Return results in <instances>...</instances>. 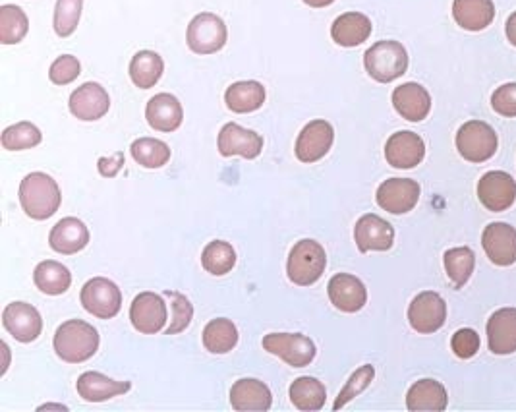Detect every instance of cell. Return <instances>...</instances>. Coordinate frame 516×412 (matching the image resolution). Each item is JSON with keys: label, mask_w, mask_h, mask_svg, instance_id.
<instances>
[{"label": "cell", "mask_w": 516, "mask_h": 412, "mask_svg": "<svg viewBox=\"0 0 516 412\" xmlns=\"http://www.w3.org/2000/svg\"><path fill=\"white\" fill-rule=\"evenodd\" d=\"M62 194L57 180L45 173H29L20 184V204L35 221L51 219L60 207Z\"/></svg>", "instance_id": "cell-1"}, {"label": "cell", "mask_w": 516, "mask_h": 412, "mask_svg": "<svg viewBox=\"0 0 516 412\" xmlns=\"http://www.w3.org/2000/svg\"><path fill=\"white\" fill-rule=\"evenodd\" d=\"M55 351L68 364H82L99 351V333L82 320H68L55 333Z\"/></svg>", "instance_id": "cell-2"}, {"label": "cell", "mask_w": 516, "mask_h": 412, "mask_svg": "<svg viewBox=\"0 0 516 412\" xmlns=\"http://www.w3.org/2000/svg\"><path fill=\"white\" fill-rule=\"evenodd\" d=\"M327 267L325 248L312 240L304 238L294 244L288 256V279L298 287H310L321 279Z\"/></svg>", "instance_id": "cell-3"}, {"label": "cell", "mask_w": 516, "mask_h": 412, "mask_svg": "<svg viewBox=\"0 0 516 412\" xmlns=\"http://www.w3.org/2000/svg\"><path fill=\"white\" fill-rule=\"evenodd\" d=\"M368 74L379 84H391L408 70V53L399 41H377L364 55Z\"/></svg>", "instance_id": "cell-4"}, {"label": "cell", "mask_w": 516, "mask_h": 412, "mask_svg": "<svg viewBox=\"0 0 516 412\" xmlns=\"http://www.w3.org/2000/svg\"><path fill=\"white\" fill-rule=\"evenodd\" d=\"M499 148V138L488 122L468 120L457 132V149L470 163H484L495 155Z\"/></svg>", "instance_id": "cell-5"}, {"label": "cell", "mask_w": 516, "mask_h": 412, "mask_svg": "<svg viewBox=\"0 0 516 412\" xmlns=\"http://www.w3.org/2000/svg\"><path fill=\"white\" fill-rule=\"evenodd\" d=\"M229 39V31L225 22L211 12H201L198 14L186 33V41L192 53L196 55H213L219 53Z\"/></svg>", "instance_id": "cell-6"}, {"label": "cell", "mask_w": 516, "mask_h": 412, "mask_svg": "<svg viewBox=\"0 0 516 412\" xmlns=\"http://www.w3.org/2000/svg\"><path fill=\"white\" fill-rule=\"evenodd\" d=\"M263 349L292 368L310 366L317 354L316 343L302 333H269L263 337Z\"/></svg>", "instance_id": "cell-7"}, {"label": "cell", "mask_w": 516, "mask_h": 412, "mask_svg": "<svg viewBox=\"0 0 516 412\" xmlns=\"http://www.w3.org/2000/svg\"><path fill=\"white\" fill-rule=\"evenodd\" d=\"M82 306L99 320H113L122 308V293L113 281L105 277L89 279L82 289Z\"/></svg>", "instance_id": "cell-8"}, {"label": "cell", "mask_w": 516, "mask_h": 412, "mask_svg": "<svg viewBox=\"0 0 516 412\" xmlns=\"http://www.w3.org/2000/svg\"><path fill=\"white\" fill-rule=\"evenodd\" d=\"M408 322L414 331L430 335L439 331L447 322V304L433 291L416 296L408 306Z\"/></svg>", "instance_id": "cell-9"}, {"label": "cell", "mask_w": 516, "mask_h": 412, "mask_svg": "<svg viewBox=\"0 0 516 412\" xmlns=\"http://www.w3.org/2000/svg\"><path fill=\"white\" fill-rule=\"evenodd\" d=\"M377 206L393 215H404L418 206L420 184L412 178H389L375 194Z\"/></svg>", "instance_id": "cell-10"}, {"label": "cell", "mask_w": 516, "mask_h": 412, "mask_svg": "<svg viewBox=\"0 0 516 412\" xmlns=\"http://www.w3.org/2000/svg\"><path fill=\"white\" fill-rule=\"evenodd\" d=\"M335 142V130L327 120H312L302 128L296 140V157L302 163H316L323 159Z\"/></svg>", "instance_id": "cell-11"}, {"label": "cell", "mask_w": 516, "mask_h": 412, "mask_svg": "<svg viewBox=\"0 0 516 412\" xmlns=\"http://www.w3.org/2000/svg\"><path fill=\"white\" fill-rule=\"evenodd\" d=\"M478 198L493 213L507 211L516 202L515 178L505 171H489L478 182Z\"/></svg>", "instance_id": "cell-12"}, {"label": "cell", "mask_w": 516, "mask_h": 412, "mask_svg": "<svg viewBox=\"0 0 516 412\" xmlns=\"http://www.w3.org/2000/svg\"><path fill=\"white\" fill-rule=\"evenodd\" d=\"M130 320L136 331L142 335L159 333L169 320V310L163 296L142 293L136 296L130 306Z\"/></svg>", "instance_id": "cell-13"}, {"label": "cell", "mask_w": 516, "mask_h": 412, "mask_svg": "<svg viewBox=\"0 0 516 412\" xmlns=\"http://www.w3.org/2000/svg\"><path fill=\"white\" fill-rule=\"evenodd\" d=\"M2 325L20 343H33L43 331L41 314L28 302L8 304L2 312Z\"/></svg>", "instance_id": "cell-14"}, {"label": "cell", "mask_w": 516, "mask_h": 412, "mask_svg": "<svg viewBox=\"0 0 516 412\" xmlns=\"http://www.w3.org/2000/svg\"><path fill=\"white\" fill-rule=\"evenodd\" d=\"M354 240L360 252H387L395 242V229L383 217L362 215L354 227Z\"/></svg>", "instance_id": "cell-15"}, {"label": "cell", "mask_w": 516, "mask_h": 412, "mask_svg": "<svg viewBox=\"0 0 516 412\" xmlns=\"http://www.w3.org/2000/svg\"><path fill=\"white\" fill-rule=\"evenodd\" d=\"M426 157L424 140L410 130L393 134L385 144V159L395 169H414Z\"/></svg>", "instance_id": "cell-16"}, {"label": "cell", "mask_w": 516, "mask_h": 412, "mask_svg": "<svg viewBox=\"0 0 516 412\" xmlns=\"http://www.w3.org/2000/svg\"><path fill=\"white\" fill-rule=\"evenodd\" d=\"M70 113L78 120L95 122L105 117L111 109V97L101 84L87 82L70 95Z\"/></svg>", "instance_id": "cell-17"}, {"label": "cell", "mask_w": 516, "mask_h": 412, "mask_svg": "<svg viewBox=\"0 0 516 412\" xmlns=\"http://www.w3.org/2000/svg\"><path fill=\"white\" fill-rule=\"evenodd\" d=\"M482 246L491 264L509 267L516 262V229L507 223H489Z\"/></svg>", "instance_id": "cell-18"}, {"label": "cell", "mask_w": 516, "mask_h": 412, "mask_svg": "<svg viewBox=\"0 0 516 412\" xmlns=\"http://www.w3.org/2000/svg\"><path fill=\"white\" fill-rule=\"evenodd\" d=\"M327 293L331 298V304L344 314H356L368 302L366 285L358 277L348 273L335 275L327 285Z\"/></svg>", "instance_id": "cell-19"}, {"label": "cell", "mask_w": 516, "mask_h": 412, "mask_svg": "<svg viewBox=\"0 0 516 412\" xmlns=\"http://www.w3.org/2000/svg\"><path fill=\"white\" fill-rule=\"evenodd\" d=\"M217 146L223 157L240 155L244 159H256L263 151V138L254 130L242 128L236 122H229L221 128Z\"/></svg>", "instance_id": "cell-20"}, {"label": "cell", "mask_w": 516, "mask_h": 412, "mask_svg": "<svg viewBox=\"0 0 516 412\" xmlns=\"http://www.w3.org/2000/svg\"><path fill=\"white\" fill-rule=\"evenodd\" d=\"M230 405L238 412H265L273 405V395L265 383L244 378L232 385Z\"/></svg>", "instance_id": "cell-21"}, {"label": "cell", "mask_w": 516, "mask_h": 412, "mask_svg": "<svg viewBox=\"0 0 516 412\" xmlns=\"http://www.w3.org/2000/svg\"><path fill=\"white\" fill-rule=\"evenodd\" d=\"M393 107L408 122H422L430 115V91L416 82L402 84L393 91Z\"/></svg>", "instance_id": "cell-22"}, {"label": "cell", "mask_w": 516, "mask_h": 412, "mask_svg": "<svg viewBox=\"0 0 516 412\" xmlns=\"http://www.w3.org/2000/svg\"><path fill=\"white\" fill-rule=\"evenodd\" d=\"M145 118L157 132H174L184 120V109L171 93H159L149 99L145 107Z\"/></svg>", "instance_id": "cell-23"}, {"label": "cell", "mask_w": 516, "mask_h": 412, "mask_svg": "<svg viewBox=\"0 0 516 412\" xmlns=\"http://www.w3.org/2000/svg\"><path fill=\"white\" fill-rule=\"evenodd\" d=\"M51 248L62 254V256H72L78 254L89 244V231L86 223L76 219V217H64L53 227L49 235Z\"/></svg>", "instance_id": "cell-24"}, {"label": "cell", "mask_w": 516, "mask_h": 412, "mask_svg": "<svg viewBox=\"0 0 516 412\" xmlns=\"http://www.w3.org/2000/svg\"><path fill=\"white\" fill-rule=\"evenodd\" d=\"M488 345L493 354L516 353V308H501L489 318Z\"/></svg>", "instance_id": "cell-25"}, {"label": "cell", "mask_w": 516, "mask_h": 412, "mask_svg": "<svg viewBox=\"0 0 516 412\" xmlns=\"http://www.w3.org/2000/svg\"><path fill=\"white\" fill-rule=\"evenodd\" d=\"M372 20L360 12H346L331 26V37L341 47H358L366 43L372 35Z\"/></svg>", "instance_id": "cell-26"}, {"label": "cell", "mask_w": 516, "mask_h": 412, "mask_svg": "<svg viewBox=\"0 0 516 412\" xmlns=\"http://www.w3.org/2000/svg\"><path fill=\"white\" fill-rule=\"evenodd\" d=\"M449 405V395L443 383L435 380H420L414 383L406 393L408 411L443 412Z\"/></svg>", "instance_id": "cell-27"}, {"label": "cell", "mask_w": 516, "mask_h": 412, "mask_svg": "<svg viewBox=\"0 0 516 412\" xmlns=\"http://www.w3.org/2000/svg\"><path fill=\"white\" fill-rule=\"evenodd\" d=\"M453 18L462 30H486L495 20V4L493 0H455Z\"/></svg>", "instance_id": "cell-28"}, {"label": "cell", "mask_w": 516, "mask_h": 412, "mask_svg": "<svg viewBox=\"0 0 516 412\" xmlns=\"http://www.w3.org/2000/svg\"><path fill=\"white\" fill-rule=\"evenodd\" d=\"M130 387H132L130 382H116L99 372H86L76 383L78 395L87 403H101V401L113 399L122 393H128Z\"/></svg>", "instance_id": "cell-29"}, {"label": "cell", "mask_w": 516, "mask_h": 412, "mask_svg": "<svg viewBox=\"0 0 516 412\" xmlns=\"http://www.w3.org/2000/svg\"><path fill=\"white\" fill-rule=\"evenodd\" d=\"M225 103L232 113H238V115L254 113L265 103V88L256 80L236 82L227 89Z\"/></svg>", "instance_id": "cell-30"}, {"label": "cell", "mask_w": 516, "mask_h": 412, "mask_svg": "<svg viewBox=\"0 0 516 412\" xmlns=\"http://www.w3.org/2000/svg\"><path fill=\"white\" fill-rule=\"evenodd\" d=\"M33 283L45 295H64L72 285V273L66 265L58 264L55 260H47L35 267Z\"/></svg>", "instance_id": "cell-31"}, {"label": "cell", "mask_w": 516, "mask_h": 412, "mask_svg": "<svg viewBox=\"0 0 516 412\" xmlns=\"http://www.w3.org/2000/svg\"><path fill=\"white\" fill-rule=\"evenodd\" d=\"M290 401L298 411H321L327 401V389L316 378L304 376V378L294 380V383L290 385Z\"/></svg>", "instance_id": "cell-32"}, {"label": "cell", "mask_w": 516, "mask_h": 412, "mask_svg": "<svg viewBox=\"0 0 516 412\" xmlns=\"http://www.w3.org/2000/svg\"><path fill=\"white\" fill-rule=\"evenodd\" d=\"M163 72H165V62L155 51H140L130 62V78L136 88H155Z\"/></svg>", "instance_id": "cell-33"}, {"label": "cell", "mask_w": 516, "mask_h": 412, "mask_svg": "<svg viewBox=\"0 0 516 412\" xmlns=\"http://www.w3.org/2000/svg\"><path fill=\"white\" fill-rule=\"evenodd\" d=\"M238 345V329L227 318L211 320L203 329V347L213 354H227Z\"/></svg>", "instance_id": "cell-34"}, {"label": "cell", "mask_w": 516, "mask_h": 412, "mask_svg": "<svg viewBox=\"0 0 516 412\" xmlns=\"http://www.w3.org/2000/svg\"><path fill=\"white\" fill-rule=\"evenodd\" d=\"M443 262H445V271H447L451 283L455 285V289H462L474 273L476 254L468 246H459V248L447 250L443 256Z\"/></svg>", "instance_id": "cell-35"}, {"label": "cell", "mask_w": 516, "mask_h": 412, "mask_svg": "<svg viewBox=\"0 0 516 412\" xmlns=\"http://www.w3.org/2000/svg\"><path fill=\"white\" fill-rule=\"evenodd\" d=\"M29 20L26 12L16 4H4L0 8V43L16 45L28 35Z\"/></svg>", "instance_id": "cell-36"}, {"label": "cell", "mask_w": 516, "mask_h": 412, "mask_svg": "<svg viewBox=\"0 0 516 412\" xmlns=\"http://www.w3.org/2000/svg\"><path fill=\"white\" fill-rule=\"evenodd\" d=\"M201 265L207 273H211L215 277L227 275L236 265V252L229 242L213 240L201 252Z\"/></svg>", "instance_id": "cell-37"}, {"label": "cell", "mask_w": 516, "mask_h": 412, "mask_svg": "<svg viewBox=\"0 0 516 412\" xmlns=\"http://www.w3.org/2000/svg\"><path fill=\"white\" fill-rule=\"evenodd\" d=\"M132 157L144 169H161L171 161V148L155 138H140L132 144Z\"/></svg>", "instance_id": "cell-38"}, {"label": "cell", "mask_w": 516, "mask_h": 412, "mask_svg": "<svg viewBox=\"0 0 516 412\" xmlns=\"http://www.w3.org/2000/svg\"><path fill=\"white\" fill-rule=\"evenodd\" d=\"M43 140L41 130L31 122H18L14 126H8L2 132V148L8 151H24V149L35 148Z\"/></svg>", "instance_id": "cell-39"}, {"label": "cell", "mask_w": 516, "mask_h": 412, "mask_svg": "<svg viewBox=\"0 0 516 412\" xmlns=\"http://www.w3.org/2000/svg\"><path fill=\"white\" fill-rule=\"evenodd\" d=\"M82 8H84V0H57L55 31L58 37H70L78 30Z\"/></svg>", "instance_id": "cell-40"}, {"label": "cell", "mask_w": 516, "mask_h": 412, "mask_svg": "<svg viewBox=\"0 0 516 412\" xmlns=\"http://www.w3.org/2000/svg\"><path fill=\"white\" fill-rule=\"evenodd\" d=\"M373 376H375V370H373V366H370V364H366V366H362L360 370H356V372L350 376V380L344 385L343 391L339 393V397H337L333 409L339 411V409H343L348 401H352L354 397H358V395L372 383Z\"/></svg>", "instance_id": "cell-41"}, {"label": "cell", "mask_w": 516, "mask_h": 412, "mask_svg": "<svg viewBox=\"0 0 516 412\" xmlns=\"http://www.w3.org/2000/svg\"><path fill=\"white\" fill-rule=\"evenodd\" d=\"M80 74H82V64L72 55L58 57L49 68V80L57 86L72 84Z\"/></svg>", "instance_id": "cell-42"}, {"label": "cell", "mask_w": 516, "mask_h": 412, "mask_svg": "<svg viewBox=\"0 0 516 412\" xmlns=\"http://www.w3.org/2000/svg\"><path fill=\"white\" fill-rule=\"evenodd\" d=\"M172 296V310H174V318L172 324L167 329V335H176L182 333L184 329H188V325L192 322L194 316V308L190 304V300L180 293H169Z\"/></svg>", "instance_id": "cell-43"}, {"label": "cell", "mask_w": 516, "mask_h": 412, "mask_svg": "<svg viewBox=\"0 0 516 412\" xmlns=\"http://www.w3.org/2000/svg\"><path fill=\"white\" fill-rule=\"evenodd\" d=\"M480 335L474 331V329H459L453 339H451V347H453V353L457 354L462 360H468V358H474L478 351H480Z\"/></svg>", "instance_id": "cell-44"}, {"label": "cell", "mask_w": 516, "mask_h": 412, "mask_svg": "<svg viewBox=\"0 0 516 412\" xmlns=\"http://www.w3.org/2000/svg\"><path fill=\"white\" fill-rule=\"evenodd\" d=\"M491 107L497 115L505 118L516 117V84H503L491 95Z\"/></svg>", "instance_id": "cell-45"}, {"label": "cell", "mask_w": 516, "mask_h": 412, "mask_svg": "<svg viewBox=\"0 0 516 412\" xmlns=\"http://www.w3.org/2000/svg\"><path fill=\"white\" fill-rule=\"evenodd\" d=\"M505 33H507V39L511 41V45L516 47V12H513L505 24Z\"/></svg>", "instance_id": "cell-46"}, {"label": "cell", "mask_w": 516, "mask_h": 412, "mask_svg": "<svg viewBox=\"0 0 516 412\" xmlns=\"http://www.w3.org/2000/svg\"><path fill=\"white\" fill-rule=\"evenodd\" d=\"M310 8H325V6H331L335 0H304Z\"/></svg>", "instance_id": "cell-47"}, {"label": "cell", "mask_w": 516, "mask_h": 412, "mask_svg": "<svg viewBox=\"0 0 516 412\" xmlns=\"http://www.w3.org/2000/svg\"><path fill=\"white\" fill-rule=\"evenodd\" d=\"M43 409H62V411H66V407H62V405H45V407H39V411H43Z\"/></svg>", "instance_id": "cell-48"}]
</instances>
